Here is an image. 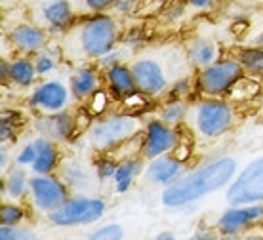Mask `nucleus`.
<instances>
[{
	"instance_id": "obj_23",
	"label": "nucleus",
	"mask_w": 263,
	"mask_h": 240,
	"mask_svg": "<svg viewBox=\"0 0 263 240\" xmlns=\"http://www.w3.org/2000/svg\"><path fill=\"white\" fill-rule=\"evenodd\" d=\"M237 59L240 61L244 71L257 75V77H263V46L256 44L252 48H242L238 52Z\"/></svg>"
},
{
	"instance_id": "obj_36",
	"label": "nucleus",
	"mask_w": 263,
	"mask_h": 240,
	"mask_svg": "<svg viewBox=\"0 0 263 240\" xmlns=\"http://www.w3.org/2000/svg\"><path fill=\"white\" fill-rule=\"evenodd\" d=\"M86 6L96 13H103L105 10L115 6V0H86Z\"/></svg>"
},
{
	"instance_id": "obj_35",
	"label": "nucleus",
	"mask_w": 263,
	"mask_h": 240,
	"mask_svg": "<svg viewBox=\"0 0 263 240\" xmlns=\"http://www.w3.org/2000/svg\"><path fill=\"white\" fill-rule=\"evenodd\" d=\"M34 158H36V147H34V143H29L25 145L21 153L17 155V164L20 166H25V164H33Z\"/></svg>"
},
{
	"instance_id": "obj_6",
	"label": "nucleus",
	"mask_w": 263,
	"mask_h": 240,
	"mask_svg": "<svg viewBox=\"0 0 263 240\" xmlns=\"http://www.w3.org/2000/svg\"><path fill=\"white\" fill-rule=\"evenodd\" d=\"M105 214V200L92 198V196H77L69 198L61 208L50 214V221L60 227L72 225H88L103 217Z\"/></svg>"
},
{
	"instance_id": "obj_28",
	"label": "nucleus",
	"mask_w": 263,
	"mask_h": 240,
	"mask_svg": "<svg viewBox=\"0 0 263 240\" xmlns=\"http://www.w3.org/2000/svg\"><path fill=\"white\" fill-rule=\"evenodd\" d=\"M23 217H25V210L17 206V204H2V208H0V221H2V225L15 227Z\"/></svg>"
},
{
	"instance_id": "obj_43",
	"label": "nucleus",
	"mask_w": 263,
	"mask_h": 240,
	"mask_svg": "<svg viewBox=\"0 0 263 240\" xmlns=\"http://www.w3.org/2000/svg\"><path fill=\"white\" fill-rule=\"evenodd\" d=\"M0 155H2V162H0V168L4 170V166H6V160H8V155H6V151L2 149V153H0Z\"/></svg>"
},
{
	"instance_id": "obj_5",
	"label": "nucleus",
	"mask_w": 263,
	"mask_h": 240,
	"mask_svg": "<svg viewBox=\"0 0 263 240\" xmlns=\"http://www.w3.org/2000/svg\"><path fill=\"white\" fill-rule=\"evenodd\" d=\"M231 206H246L263 202V156L252 160L235 177L225 195Z\"/></svg>"
},
{
	"instance_id": "obj_40",
	"label": "nucleus",
	"mask_w": 263,
	"mask_h": 240,
	"mask_svg": "<svg viewBox=\"0 0 263 240\" xmlns=\"http://www.w3.org/2000/svg\"><path fill=\"white\" fill-rule=\"evenodd\" d=\"M153 240H176V236L170 231H162V233H158Z\"/></svg>"
},
{
	"instance_id": "obj_2",
	"label": "nucleus",
	"mask_w": 263,
	"mask_h": 240,
	"mask_svg": "<svg viewBox=\"0 0 263 240\" xmlns=\"http://www.w3.org/2000/svg\"><path fill=\"white\" fill-rule=\"evenodd\" d=\"M80 48L88 58H103L115 50L119 40V25L107 13H96L80 27Z\"/></svg>"
},
{
	"instance_id": "obj_1",
	"label": "nucleus",
	"mask_w": 263,
	"mask_h": 240,
	"mask_svg": "<svg viewBox=\"0 0 263 240\" xmlns=\"http://www.w3.org/2000/svg\"><path fill=\"white\" fill-rule=\"evenodd\" d=\"M237 174V160L231 156H221L217 160L204 164L198 170L172 183L162 191L160 200L168 208H183L223 189Z\"/></svg>"
},
{
	"instance_id": "obj_21",
	"label": "nucleus",
	"mask_w": 263,
	"mask_h": 240,
	"mask_svg": "<svg viewBox=\"0 0 263 240\" xmlns=\"http://www.w3.org/2000/svg\"><path fill=\"white\" fill-rule=\"evenodd\" d=\"M36 67H34L33 61H29L27 58H20L10 63V80L13 84L21 86H31L34 82V77H36Z\"/></svg>"
},
{
	"instance_id": "obj_16",
	"label": "nucleus",
	"mask_w": 263,
	"mask_h": 240,
	"mask_svg": "<svg viewBox=\"0 0 263 240\" xmlns=\"http://www.w3.org/2000/svg\"><path fill=\"white\" fill-rule=\"evenodd\" d=\"M107 84L111 88L112 96L119 99H126L128 96L139 91L132 67L122 65V63H117L107 69Z\"/></svg>"
},
{
	"instance_id": "obj_12",
	"label": "nucleus",
	"mask_w": 263,
	"mask_h": 240,
	"mask_svg": "<svg viewBox=\"0 0 263 240\" xmlns=\"http://www.w3.org/2000/svg\"><path fill=\"white\" fill-rule=\"evenodd\" d=\"M36 130L42 134V137L55 141H67L72 136V132L77 130V118L60 110V113H46L36 120Z\"/></svg>"
},
{
	"instance_id": "obj_7",
	"label": "nucleus",
	"mask_w": 263,
	"mask_h": 240,
	"mask_svg": "<svg viewBox=\"0 0 263 240\" xmlns=\"http://www.w3.org/2000/svg\"><path fill=\"white\" fill-rule=\"evenodd\" d=\"M235 122V110L223 99H206L197 107L195 124L204 137H219L227 134Z\"/></svg>"
},
{
	"instance_id": "obj_38",
	"label": "nucleus",
	"mask_w": 263,
	"mask_h": 240,
	"mask_svg": "<svg viewBox=\"0 0 263 240\" xmlns=\"http://www.w3.org/2000/svg\"><path fill=\"white\" fill-rule=\"evenodd\" d=\"M187 4L197 10H208V8L216 6L217 0H187Z\"/></svg>"
},
{
	"instance_id": "obj_9",
	"label": "nucleus",
	"mask_w": 263,
	"mask_h": 240,
	"mask_svg": "<svg viewBox=\"0 0 263 240\" xmlns=\"http://www.w3.org/2000/svg\"><path fill=\"white\" fill-rule=\"evenodd\" d=\"M179 143V136L176 128L162 120H151L147 124L145 137L141 141V155L149 160H155L158 156H164L166 153L176 149Z\"/></svg>"
},
{
	"instance_id": "obj_32",
	"label": "nucleus",
	"mask_w": 263,
	"mask_h": 240,
	"mask_svg": "<svg viewBox=\"0 0 263 240\" xmlns=\"http://www.w3.org/2000/svg\"><path fill=\"white\" fill-rule=\"evenodd\" d=\"M34 67H36L39 75H48V72H52L55 69V59L50 53H39V58L34 61Z\"/></svg>"
},
{
	"instance_id": "obj_20",
	"label": "nucleus",
	"mask_w": 263,
	"mask_h": 240,
	"mask_svg": "<svg viewBox=\"0 0 263 240\" xmlns=\"http://www.w3.org/2000/svg\"><path fill=\"white\" fill-rule=\"evenodd\" d=\"M187 56H189V59H191L193 65H197V67H200V69H204V67L212 65V63L216 61L217 48H216V44H214L212 40L197 39V40H193L191 44H189V48H187Z\"/></svg>"
},
{
	"instance_id": "obj_19",
	"label": "nucleus",
	"mask_w": 263,
	"mask_h": 240,
	"mask_svg": "<svg viewBox=\"0 0 263 240\" xmlns=\"http://www.w3.org/2000/svg\"><path fill=\"white\" fill-rule=\"evenodd\" d=\"M99 88V77L98 72L92 69H79L71 77L69 82V90L77 99H86L93 96Z\"/></svg>"
},
{
	"instance_id": "obj_14",
	"label": "nucleus",
	"mask_w": 263,
	"mask_h": 240,
	"mask_svg": "<svg viewBox=\"0 0 263 240\" xmlns=\"http://www.w3.org/2000/svg\"><path fill=\"white\" fill-rule=\"evenodd\" d=\"M181 174H183V162H179L174 156H158L151 160V164L145 170L149 181L155 185H166V187L181 179Z\"/></svg>"
},
{
	"instance_id": "obj_3",
	"label": "nucleus",
	"mask_w": 263,
	"mask_h": 240,
	"mask_svg": "<svg viewBox=\"0 0 263 240\" xmlns=\"http://www.w3.org/2000/svg\"><path fill=\"white\" fill-rule=\"evenodd\" d=\"M138 118L130 117V115H117V117H109L101 122L93 124L88 132V141L93 149L105 151L130 141L132 137L138 134Z\"/></svg>"
},
{
	"instance_id": "obj_26",
	"label": "nucleus",
	"mask_w": 263,
	"mask_h": 240,
	"mask_svg": "<svg viewBox=\"0 0 263 240\" xmlns=\"http://www.w3.org/2000/svg\"><path fill=\"white\" fill-rule=\"evenodd\" d=\"M185 115H187V103L183 99H172L160 113V120L170 126H178L185 118Z\"/></svg>"
},
{
	"instance_id": "obj_27",
	"label": "nucleus",
	"mask_w": 263,
	"mask_h": 240,
	"mask_svg": "<svg viewBox=\"0 0 263 240\" xmlns=\"http://www.w3.org/2000/svg\"><path fill=\"white\" fill-rule=\"evenodd\" d=\"M259 91H261V86L257 84L256 80L242 77L237 84L231 88L229 96L233 99H252L254 96H257Z\"/></svg>"
},
{
	"instance_id": "obj_17",
	"label": "nucleus",
	"mask_w": 263,
	"mask_h": 240,
	"mask_svg": "<svg viewBox=\"0 0 263 240\" xmlns=\"http://www.w3.org/2000/svg\"><path fill=\"white\" fill-rule=\"evenodd\" d=\"M42 17L52 31H65L74 20V12L69 0H50L42 6Z\"/></svg>"
},
{
	"instance_id": "obj_4",
	"label": "nucleus",
	"mask_w": 263,
	"mask_h": 240,
	"mask_svg": "<svg viewBox=\"0 0 263 240\" xmlns=\"http://www.w3.org/2000/svg\"><path fill=\"white\" fill-rule=\"evenodd\" d=\"M244 77V69L238 59H219L198 72L197 86L204 96L217 98L229 94L231 88Z\"/></svg>"
},
{
	"instance_id": "obj_44",
	"label": "nucleus",
	"mask_w": 263,
	"mask_h": 240,
	"mask_svg": "<svg viewBox=\"0 0 263 240\" xmlns=\"http://www.w3.org/2000/svg\"><path fill=\"white\" fill-rule=\"evenodd\" d=\"M256 44H259V46H263V33L257 36V40H256Z\"/></svg>"
},
{
	"instance_id": "obj_37",
	"label": "nucleus",
	"mask_w": 263,
	"mask_h": 240,
	"mask_svg": "<svg viewBox=\"0 0 263 240\" xmlns=\"http://www.w3.org/2000/svg\"><path fill=\"white\" fill-rule=\"evenodd\" d=\"M134 6H136V0H115V10L119 13H128L134 10Z\"/></svg>"
},
{
	"instance_id": "obj_33",
	"label": "nucleus",
	"mask_w": 263,
	"mask_h": 240,
	"mask_svg": "<svg viewBox=\"0 0 263 240\" xmlns=\"http://www.w3.org/2000/svg\"><path fill=\"white\" fill-rule=\"evenodd\" d=\"M107 103H109V98H107L105 91H96L92 96V101H90V110L93 115H101L103 110L107 109Z\"/></svg>"
},
{
	"instance_id": "obj_31",
	"label": "nucleus",
	"mask_w": 263,
	"mask_h": 240,
	"mask_svg": "<svg viewBox=\"0 0 263 240\" xmlns=\"http://www.w3.org/2000/svg\"><path fill=\"white\" fill-rule=\"evenodd\" d=\"M117 166L119 164L115 162V160H111V158H101L98 162V177L99 179H109V177H115V172H117Z\"/></svg>"
},
{
	"instance_id": "obj_30",
	"label": "nucleus",
	"mask_w": 263,
	"mask_h": 240,
	"mask_svg": "<svg viewBox=\"0 0 263 240\" xmlns=\"http://www.w3.org/2000/svg\"><path fill=\"white\" fill-rule=\"evenodd\" d=\"M0 240H36V234L31 229H15L10 225H2Z\"/></svg>"
},
{
	"instance_id": "obj_45",
	"label": "nucleus",
	"mask_w": 263,
	"mask_h": 240,
	"mask_svg": "<svg viewBox=\"0 0 263 240\" xmlns=\"http://www.w3.org/2000/svg\"><path fill=\"white\" fill-rule=\"evenodd\" d=\"M240 2H259V0H240Z\"/></svg>"
},
{
	"instance_id": "obj_22",
	"label": "nucleus",
	"mask_w": 263,
	"mask_h": 240,
	"mask_svg": "<svg viewBox=\"0 0 263 240\" xmlns=\"http://www.w3.org/2000/svg\"><path fill=\"white\" fill-rule=\"evenodd\" d=\"M139 168H141V162L136 160V158H126L122 162H119L117 166V172H115V189L117 193H126L130 189L134 177L138 175Z\"/></svg>"
},
{
	"instance_id": "obj_29",
	"label": "nucleus",
	"mask_w": 263,
	"mask_h": 240,
	"mask_svg": "<svg viewBox=\"0 0 263 240\" xmlns=\"http://www.w3.org/2000/svg\"><path fill=\"white\" fill-rule=\"evenodd\" d=\"M124 238V229L119 223H109L105 227L98 229L88 240H122Z\"/></svg>"
},
{
	"instance_id": "obj_18",
	"label": "nucleus",
	"mask_w": 263,
	"mask_h": 240,
	"mask_svg": "<svg viewBox=\"0 0 263 240\" xmlns=\"http://www.w3.org/2000/svg\"><path fill=\"white\" fill-rule=\"evenodd\" d=\"M34 147H36V158L33 166L34 174H50L55 166H58V149H55V143L52 139L46 137H39L34 139Z\"/></svg>"
},
{
	"instance_id": "obj_10",
	"label": "nucleus",
	"mask_w": 263,
	"mask_h": 240,
	"mask_svg": "<svg viewBox=\"0 0 263 240\" xmlns=\"http://www.w3.org/2000/svg\"><path fill=\"white\" fill-rule=\"evenodd\" d=\"M130 67L132 72H134V78H136L138 90L141 94H145L147 98H155V96H158V94H162L166 90L168 80H166L164 71H162V67H160L157 59H138Z\"/></svg>"
},
{
	"instance_id": "obj_13",
	"label": "nucleus",
	"mask_w": 263,
	"mask_h": 240,
	"mask_svg": "<svg viewBox=\"0 0 263 240\" xmlns=\"http://www.w3.org/2000/svg\"><path fill=\"white\" fill-rule=\"evenodd\" d=\"M263 217L261 204H246V206H231L219 219H217V229L223 234H235L242 227L250 225L254 221Z\"/></svg>"
},
{
	"instance_id": "obj_24",
	"label": "nucleus",
	"mask_w": 263,
	"mask_h": 240,
	"mask_svg": "<svg viewBox=\"0 0 263 240\" xmlns=\"http://www.w3.org/2000/svg\"><path fill=\"white\" fill-rule=\"evenodd\" d=\"M63 177H65V183L72 189H84L90 185V172L82 166V164L77 162H69L65 164V170H63Z\"/></svg>"
},
{
	"instance_id": "obj_42",
	"label": "nucleus",
	"mask_w": 263,
	"mask_h": 240,
	"mask_svg": "<svg viewBox=\"0 0 263 240\" xmlns=\"http://www.w3.org/2000/svg\"><path fill=\"white\" fill-rule=\"evenodd\" d=\"M242 240H263V234H248Z\"/></svg>"
},
{
	"instance_id": "obj_8",
	"label": "nucleus",
	"mask_w": 263,
	"mask_h": 240,
	"mask_svg": "<svg viewBox=\"0 0 263 240\" xmlns=\"http://www.w3.org/2000/svg\"><path fill=\"white\" fill-rule=\"evenodd\" d=\"M29 191L33 196L34 206L52 214L58 208H61L69 200V189L67 183L60 181L58 177H52L48 174H36L29 181Z\"/></svg>"
},
{
	"instance_id": "obj_41",
	"label": "nucleus",
	"mask_w": 263,
	"mask_h": 240,
	"mask_svg": "<svg viewBox=\"0 0 263 240\" xmlns=\"http://www.w3.org/2000/svg\"><path fill=\"white\" fill-rule=\"evenodd\" d=\"M189 240H214V236H212L210 233H198V234H195L193 238H189Z\"/></svg>"
},
{
	"instance_id": "obj_39",
	"label": "nucleus",
	"mask_w": 263,
	"mask_h": 240,
	"mask_svg": "<svg viewBox=\"0 0 263 240\" xmlns=\"http://www.w3.org/2000/svg\"><path fill=\"white\" fill-rule=\"evenodd\" d=\"M0 78H2V82L10 80V63H8L6 59L0 61Z\"/></svg>"
},
{
	"instance_id": "obj_25",
	"label": "nucleus",
	"mask_w": 263,
	"mask_h": 240,
	"mask_svg": "<svg viewBox=\"0 0 263 240\" xmlns=\"http://www.w3.org/2000/svg\"><path fill=\"white\" fill-rule=\"evenodd\" d=\"M29 181H31V179H27V175L23 170H12L6 179L8 195L12 196V198H23L25 193L29 191Z\"/></svg>"
},
{
	"instance_id": "obj_15",
	"label": "nucleus",
	"mask_w": 263,
	"mask_h": 240,
	"mask_svg": "<svg viewBox=\"0 0 263 240\" xmlns=\"http://www.w3.org/2000/svg\"><path fill=\"white\" fill-rule=\"evenodd\" d=\"M10 40H12V44L15 46L20 52L36 53L46 46L48 36L40 27L21 23V25H17L12 33H10Z\"/></svg>"
},
{
	"instance_id": "obj_11",
	"label": "nucleus",
	"mask_w": 263,
	"mask_h": 240,
	"mask_svg": "<svg viewBox=\"0 0 263 240\" xmlns=\"http://www.w3.org/2000/svg\"><path fill=\"white\" fill-rule=\"evenodd\" d=\"M29 103L42 113H60L69 105V90L58 80H48L34 88Z\"/></svg>"
},
{
	"instance_id": "obj_34",
	"label": "nucleus",
	"mask_w": 263,
	"mask_h": 240,
	"mask_svg": "<svg viewBox=\"0 0 263 240\" xmlns=\"http://www.w3.org/2000/svg\"><path fill=\"white\" fill-rule=\"evenodd\" d=\"M189 91H191V80H189V78H181V80H178V82H174V88H172V99H183Z\"/></svg>"
}]
</instances>
